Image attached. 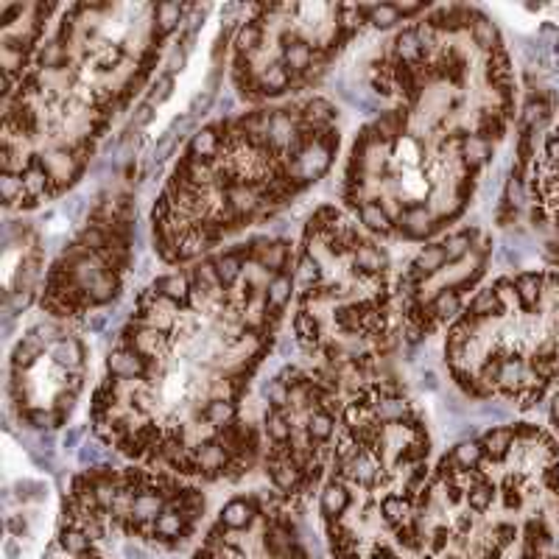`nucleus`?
Returning a JSON list of instances; mask_svg holds the SVG:
<instances>
[{
  "mask_svg": "<svg viewBox=\"0 0 559 559\" xmlns=\"http://www.w3.org/2000/svg\"><path fill=\"white\" fill-rule=\"evenodd\" d=\"M294 291L285 241L255 238L168 272L137 296L92 394L95 434L185 476L238 478L261 453L244 417Z\"/></svg>",
  "mask_w": 559,
  "mask_h": 559,
  "instance_id": "nucleus-1",
  "label": "nucleus"
},
{
  "mask_svg": "<svg viewBox=\"0 0 559 559\" xmlns=\"http://www.w3.org/2000/svg\"><path fill=\"white\" fill-rule=\"evenodd\" d=\"M392 101L355 137L341 196L369 235L428 241L470 207L512 112V73L495 25L442 6L408 20L369 62Z\"/></svg>",
  "mask_w": 559,
  "mask_h": 559,
  "instance_id": "nucleus-2",
  "label": "nucleus"
},
{
  "mask_svg": "<svg viewBox=\"0 0 559 559\" xmlns=\"http://www.w3.org/2000/svg\"><path fill=\"white\" fill-rule=\"evenodd\" d=\"M188 6L73 3L3 95V205L34 210L78 182L151 78Z\"/></svg>",
  "mask_w": 559,
  "mask_h": 559,
  "instance_id": "nucleus-3",
  "label": "nucleus"
},
{
  "mask_svg": "<svg viewBox=\"0 0 559 559\" xmlns=\"http://www.w3.org/2000/svg\"><path fill=\"white\" fill-rule=\"evenodd\" d=\"M338 143V112L324 98L205 126L157 196L154 252L165 263H188L272 219L330 171Z\"/></svg>",
  "mask_w": 559,
  "mask_h": 559,
  "instance_id": "nucleus-4",
  "label": "nucleus"
},
{
  "mask_svg": "<svg viewBox=\"0 0 559 559\" xmlns=\"http://www.w3.org/2000/svg\"><path fill=\"white\" fill-rule=\"evenodd\" d=\"M394 313L383 247L344 210L319 207L294 258L296 344L341 383H366L394 347Z\"/></svg>",
  "mask_w": 559,
  "mask_h": 559,
  "instance_id": "nucleus-5",
  "label": "nucleus"
},
{
  "mask_svg": "<svg viewBox=\"0 0 559 559\" xmlns=\"http://www.w3.org/2000/svg\"><path fill=\"white\" fill-rule=\"evenodd\" d=\"M445 361L478 400L532 408L551 389L559 392V277H504L481 291L450 324Z\"/></svg>",
  "mask_w": 559,
  "mask_h": 559,
  "instance_id": "nucleus-6",
  "label": "nucleus"
},
{
  "mask_svg": "<svg viewBox=\"0 0 559 559\" xmlns=\"http://www.w3.org/2000/svg\"><path fill=\"white\" fill-rule=\"evenodd\" d=\"M397 3H275L252 6L233 45V78L241 98L261 104L316 84L333 59L364 31L422 14Z\"/></svg>",
  "mask_w": 559,
  "mask_h": 559,
  "instance_id": "nucleus-7",
  "label": "nucleus"
},
{
  "mask_svg": "<svg viewBox=\"0 0 559 559\" xmlns=\"http://www.w3.org/2000/svg\"><path fill=\"white\" fill-rule=\"evenodd\" d=\"M344 383L313 366H285L266 386V473L282 495H305L336 448Z\"/></svg>",
  "mask_w": 559,
  "mask_h": 559,
  "instance_id": "nucleus-8",
  "label": "nucleus"
},
{
  "mask_svg": "<svg viewBox=\"0 0 559 559\" xmlns=\"http://www.w3.org/2000/svg\"><path fill=\"white\" fill-rule=\"evenodd\" d=\"M205 509V498L168 476L146 470L98 467L73 481L64 501V529L87 537L106 518L126 532H143L160 543H179Z\"/></svg>",
  "mask_w": 559,
  "mask_h": 559,
  "instance_id": "nucleus-9",
  "label": "nucleus"
},
{
  "mask_svg": "<svg viewBox=\"0 0 559 559\" xmlns=\"http://www.w3.org/2000/svg\"><path fill=\"white\" fill-rule=\"evenodd\" d=\"M132 196L123 191L101 196L84 230L50 266L39 299L42 310L56 322H70L112 302L132 263Z\"/></svg>",
  "mask_w": 559,
  "mask_h": 559,
  "instance_id": "nucleus-10",
  "label": "nucleus"
},
{
  "mask_svg": "<svg viewBox=\"0 0 559 559\" xmlns=\"http://www.w3.org/2000/svg\"><path fill=\"white\" fill-rule=\"evenodd\" d=\"M87 375V347L64 322L34 324L14 347L8 397L20 422L59 428L70 417Z\"/></svg>",
  "mask_w": 559,
  "mask_h": 559,
  "instance_id": "nucleus-11",
  "label": "nucleus"
},
{
  "mask_svg": "<svg viewBox=\"0 0 559 559\" xmlns=\"http://www.w3.org/2000/svg\"><path fill=\"white\" fill-rule=\"evenodd\" d=\"M490 238L481 230H459L428 244L397 282V316L408 344L436 333L459 316L467 291L484 275Z\"/></svg>",
  "mask_w": 559,
  "mask_h": 559,
  "instance_id": "nucleus-12",
  "label": "nucleus"
},
{
  "mask_svg": "<svg viewBox=\"0 0 559 559\" xmlns=\"http://www.w3.org/2000/svg\"><path fill=\"white\" fill-rule=\"evenodd\" d=\"M59 11L53 3H6L0 8V64H3V95H8L22 73L28 70L39 42L45 39L50 14Z\"/></svg>",
  "mask_w": 559,
  "mask_h": 559,
  "instance_id": "nucleus-13",
  "label": "nucleus"
},
{
  "mask_svg": "<svg viewBox=\"0 0 559 559\" xmlns=\"http://www.w3.org/2000/svg\"><path fill=\"white\" fill-rule=\"evenodd\" d=\"M526 182L532 199V219L559 230V126L546 134L540 154L534 151V163Z\"/></svg>",
  "mask_w": 559,
  "mask_h": 559,
  "instance_id": "nucleus-14",
  "label": "nucleus"
}]
</instances>
